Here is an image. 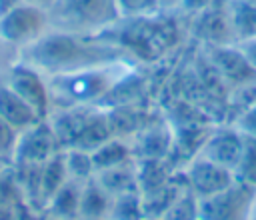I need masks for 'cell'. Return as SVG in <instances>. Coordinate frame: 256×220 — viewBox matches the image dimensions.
<instances>
[{"instance_id":"6da1fadb","label":"cell","mask_w":256,"mask_h":220,"mask_svg":"<svg viewBox=\"0 0 256 220\" xmlns=\"http://www.w3.org/2000/svg\"><path fill=\"white\" fill-rule=\"evenodd\" d=\"M22 60L48 76L114 62H136L126 50H122L102 34L82 36L52 28L34 44L24 48Z\"/></svg>"},{"instance_id":"7a4b0ae2","label":"cell","mask_w":256,"mask_h":220,"mask_svg":"<svg viewBox=\"0 0 256 220\" xmlns=\"http://www.w3.org/2000/svg\"><path fill=\"white\" fill-rule=\"evenodd\" d=\"M102 36L118 44L134 60H150L176 44L178 24H174V12L158 10L144 16L122 18Z\"/></svg>"},{"instance_id":"3957f363","label":"cell","mask_w":256,"mask_h":220,"mask_svg":"<svg viewBox=\"0 0 256 220\" xmlns=\"http://www.w3.org/2000/svg\"><path fill=\"white\" fill-rule=\"evenodd\" d=\"M134 62H114L94 68H84L66 74L48 76L52 102L66 106H96L114 92V88L132 72Z\"/></svg>"},{"instance_id":"277c9868","label":"cell","mask_w":256,"mask_h":220,"mask_svg":"<svg viewBox=\"0 0 256 220\" xmlns=\"http://www.w3.org/2000/svg\"><path fill=\"white\" fill-rule=\"evenodd\" d=\"M52 30L98 36L122 20L116 0H54L48 8Z\"/></svg>"},{"instance_id":"5b68a950","label":"cell","mask_w":256,"mask_h":220,"mask_svg":"<svg viewBox=\"0 0 256 220\" xmlns=\"http://www.w3.org/2000/svg\"><path fill=\"white\" fill-rule=\"evenodd\" d=\"M50 30L48 10L22 2L0 14V38L14 46H30Z\"/></svg>"},{"instance_id":"8992f818","label":"cell","mask_w":256,"mask_h":220,"mask_svg":"<svg viewBox=\"0 0 256 220\" xmlns=\"http://www.w3.org/2000/svg\"><path fill=\"white\" fill-rule=\"evenodd\" d=\"M256 188L234 180L228 188L198 198V220H246Z\"/></svg>"},{"instance_id":"52a82bcc","label":"cell","mask_w":256,"mask_h":220,"mask_svg":"<svg viewBox=\"0 0 256 220\" xmlns=\"http://www.w3.org/2000/svg\"><path fill=\"white\" fill-rule=\"evenodd\" d=\"M60 150L62 146L52 130L50 120L42 118L18 134V142L12 158L18 164H44Z\"/></svg>"},{"instance_id":"ba28073f","label":"cell","mask_w":256,"mask_h":220,"mask_svg":"<svg viewBox=\"0 0 256 220\" xmlns=\"http://www.w3.org/2000/svg\"><path fill=\"white\" fill-rule=\"evenodd\" d=\"M22 100H26L40 118H48L50 106H52V96H50V86L44 74L30 66V64H18L10 70L8 82H6Z\"/></svg>"},{"instance_id":"9c48e42d","label":"cell","mask_w":256,"mask_h":220,"mask_svg":"<svg viewBox=\"0 0 256 220\" xmlns=\"http://www.w3.org/2000/svg\"><path fill=\"white\" fill-rule=\"evenodd\" d=\"M184 180L196 198H206V196H212V194L228 188L236 180V176L232 170H228L220 164H214L212 160L198 154L188 164V168L184 172Z\"/></svg>"},{"instance_id":"30bf717a","label":"cell","mask_w":256,"mask_h":220,"mask_svg":"<svg viewBox=\"0 0 256 220\" xmlns=\"http://www.w3.org/2000/svg\"><path fill=\"white\" fill-rule=\"evenodd\" d=\"M208 58L222 80L232 88L248 82H256V70L248 64L236 44H208Z\"/></svg>"},{"instance_id":"8fae6325","label":"cell","mask_w":256,"mask_h":220,"mask_svg":"<svg viewBox=\"0 0 256 220\" xmlns=\"http://www.w3.org/2000/svg\"><path fill=\"white\" fill-rule=\"evenodd\" d=\"M242 144H244V134L236 126H228L208 134L206 142L200 148V156L234 172L242 154Z\"/></svg>"},{"instance_id":"7c38bea8","label":"cell","mask_w":256,"mask_h":220,"mask_svg":"<svg viewBox=\"0 0 256 220\" xmlns=\"http://www.w3.org/2000/svg\"><path fill=\"white\" fill-rule=\"evenodd\" d=\"M192 30L206 44H234L226 0H212V4L198 12Z\"/></svg>"},{"instance_id":"4fadbf2b","label":"cell","mask_w":256,"mask_h":220,"mask_svg":"<svg viewBox=\"0 0 256 220\" xmlns=\"http://www.w3.org/2000/svg\"><path fill=\"white\" fill-rule=\"evenodd\" d=\"M0 118H4L18 132H22L28 126L36 124L38 120H42L36 114V110L26 100H22L8 84L0 86Z\"/></svg>"},{"instance_id":"5bb4252c","label":"cell","mask_w":256,"mask_h":220,"mask_svg":"<svg viewBox=\"0 0 256 220\" xmlns=\"http://www.w3.org/2000/svg\"><path fill=\"white\" fill-rule=\"evenodd\" d=\"M112 206V194L106 192L96 178L82 182L80 192V218L88 220H108Z\"/></svg>"},{"instance_id":"9a60e30c","label":"cell","mask_w":256,"mask_h":220,"mask_svg":"<svg viewBox=\"0 0 256 220\" xmlns=\"http://www.w3.org/2000/svg\"><path fill=\"white\" fill-rule=\"evenodd\" d=\"M94 178L112 196L138 190V176H136V162L134 160L106 168V170H100V172H96Z\"/></svg>"},{"instance_id":"2e32d148","label":"cell","mask_w":256,"mask_h":220,"mask_svg":"<svg viewBox=\"0 0 256 220\" xmlns=\"http://www.w3.org/2000/svg\"><path fill=\"white\" fill-rule=\"evenodd\" d=\"M234 44L256 36V4L250 0H226Z\"/></svg>"},{"instance_id":"e0dca14e","label":"cell","mask_w":256,"mask_h":220,"mask_svg":"<svg viewBox=\"0 0 256 220\" xmlns=\"http://www.w3.org/2000/svg\"><path fill=\"white\" fill-rule=\"evenodd\" d=\"M140 144L138 154L140 158H166V154L172 150V132L164 122H154L144 126L140 132Z\"/></svg>"},{"instance_id":"ac0fdd59","label":"cell","mask_w":256,"mask_h":220,"mask_svg":"<svg viewBox=\"0 0 256 220\" xmlns=\"http://www.w3.org/2000/svg\"><path fill=\"white\" fill-rule=\"evenodd\" d=\"M68 182L66 162H64V150L54 154L50 160H46L40 166V180H38V198L48 204V200Z\"/></svg>"},{"instance_id":"d6986e66","label":"cell","mask_w":256,"mask_h":220,"mask_svg":"<svg viewBox=\"0 0 256 220\" xmlns=\"http://www.w3.org/2000/svg\"><path fill=\"white\" fill-rule=\"evenodd\" d=\"M80 192H82V182L70 180L48 200V210L54 218L58 220H74L80 216Z\"/></svg>"},{"instance_id":"ffe728a7","label":"cell","mask_w":256,"mask_h":220,"mask_svg":"<svg viewBox=\"0 0 256 220\" xmlns=\"http://www.w3.org/2000/svg\"><path fill=\"white\" fill-rule=\"evenodd\" d=\"M130 160H134V150L124 138H118V136H112L110 140L100 144L96 150H92V162L96 172L130 162Z\"/></svg>"},{"instance_id":"44dd1931","label":"cell","mask_w":256,"mask_h":220,"mask_svg":"<svg viewBox=\"0 0 256 220\" xmlns=\"http://www.w3.org/2000/svg\"><path fill=\"white\" fill-rule=\"evenodd\" d=\"M142 218H144V206H142V194L138 190L112 196L108 220H142Z\"/></svg>"},{"instance_id":"7402d4cb","label":"cell","mask_w":256,"mask_h":220,"mask_svg":"<svg viewBox=\"0 0 256 220\" xmlns=\"http://www.w3.org/2000/svg\"><path fill=\"white\" fill-rule=\"evenodd\" d=\"M64 162H66V172L70 180L86 182L96 176V168L92 162V152L80 150V148H66L64 150Z\"/></svg>"},{"instance_id":"603a6c76","label":"cell","mask_w":256,"mask_h":220,"mask_svg":"<svg viewBox=\"0 0 256 220\" xmlns=\"http://www.w3.org/2000/svg\"><path fill=\"white\" fill-rule=\"evenodd\" d=\"M234 176H236V180L256 188V136L244 134L242 154H240L238 166L234 170Z\"/></svg>"},{"instance_id":"cb8c5ba5","label":"cell","mask_w":256,"mask_h":220,"mask_svg":"<svg viewBox=\"0 0 256 220\" xmlns=\"http://www.w3.org/2000/svg\"><path fill=\"white\" fill-rule=\"evenodd\" d=\"M160 218L162 220H198V198L188 188Z\"/></svg>"},{"instance_id":"d4e9b609","label":"cell","mask_w":256,"mask_h":220,"mask_svg":"<svg viewBox=\"0 0 256 220\" xmlns=\"http://www.w3.org/2000/svg\"><path fill=\"white\" fill-rule=\"evenodd\" d=\"M118 10L122 18H132V16H144L158 12L156 0H116Z\"/></svg>"},{"instance_id":"484cf974","label":"cell","mask_w":256,"mask_h":220,"mask_svg":"<svg viewBox=\"0 0 256 220\" xmlns=\"http://www.w3.org/2000/svg\"><path fill=\"white\" fill-rule=\"evenodd\" d=\"M18 130L10 126L4 118H0V158L14 156V148L18 142Z\"/></svg>"},{"instance_id":"4316f807","label":"cell","mask_w":256,"mask_h":220,"mask_svg":"<svg viewBox=\"0 0 256 220\" xmlns=\"http://www.w3.org/2000/svg\"><path fill=\"white\" fill-rule=\"evenodd\" d=\"M234 126H236L242 134L256 136V102H254L246 112H242V114L234 120Z\"/></svg>"},{"instance_id":"83f0119b","label":"cell","mask_w":256,"mask_h":220,"mask_svg":"<svg viewBox=\"0 0 256 220\" xmlns=\"http://www.w3.org/2000/svg\"><path fill=\"white\" fill-rule=\"evenodd\" d=\"M238 50L242 52V56L248 60V64L256 70V36L254 38H246V40H240L236 42Z\"/></svg>"},{"instance_id":"f1b7e54d","label":"cell","mask_w":256,"mask_h":220,"mask_svg":"<svg viewBox=\"0 0 256 220\" xmlns=\"http://www.w3.org/2000/svg\"><path fill=\"white\" fill-rule=\"evenodd\" d=\"M208 4H212V0H182L180 10H182V12H186V14L196 16V14H198V12H202Z\"/></svg>"},{"instance_id":"f546056e","label":"cell","mask_w":256,"mask_h":220,"mask_svg":"<svg viewBox=\"0 0 256 220\" xmlns=\"http://www.w3.org/2000/svg\"><path fill=\"white\" fill-rule=\"evenodd\" d=\"M182 0H156V6L160 12H176L180 10Z\"/></svg>"},{"instance_id":"4dcf8cb0","label":"cell","mask_w":256,"mask_h":220,"mask_svg":"<svg viewBox=\"0 0 256 220\" xmlns=\"http://www.w3.org/2000/svg\"><path fill=\"white\" fill-rule=\"evenodd\" d=\"M24 0H0V14H4V12H8V10H12L14 6H18V4H22Z\"/></svg>"},{"instance_id":"1f68e13d","label":"cell","mask_w":256,"mask_h":220,"mask_svg":"<svg viewBox=\"0 0 256 220\" xmlns=\"http://www.w3.org/2000/svg\"><path fill=\"white\" fill-rule=\"evenodd\" d=\"M24 2H28V4H36V6H40V8H50V4L54 2V0H24Z\"/></svg>"},{"instance_id":"d6a6232c","label":"cell","mask_w":256,"mask_h":220,"mask_svg":"<svg viewBox=\"0 0 256 220\" xmlns=\"http://www.w3.org/2000/svg\"><path fill=\"white\" fill-rule=\"evenodd\" d=\"M142 220H162V218L160 216H144Z\"/></svg>"},{"instance_id":"836d02e7","label":"cell","mask_w":256,"mask_h":220,"mask_svg":"<svg viewBox=\"0 0 256 220\" xmlns=\"http://www.w3.org/2000/svg\"><path fill=\"white\" fill-rule=\"evenodd\" d=\"M38 220H58V218H54V216L50 214V216H44V218H38Z\"/></svg>"},{"instance_id":"e575fe53","label":"cell","mask_w":256,"mask_h":220,"mask_svg":"<svg viewBox=\"0 0 256 220\" xmlns=\"http://www.w3.org/2000/svg\"><path fill=\"white\" fill-rule=\"evenodd\" d=\"M74 220H88V218H80V216H78V218H74Z\"/></svg>"},{"instance_id":"d590c367","label":"cell","mask_w":256,"mask_h":220,"mask_svg":"<svg viewBox=\"0 0 256 220\" xmlns=\"http://www.w3.org/2000/svg\"><path fill=\"white\" fill-rule=\"evenodd\" d=\"M0 174H2V158H0Z\"/></svg>"},{"instance_id":"8d00e7d4","label":"cell","mask_w":256,"mask_h":220,"mask_svg":"<svg viewBox=\"0 0 256 220\" xmlns=\"http://www.w3.org/2000/svg\"><path fill=\"white\" fill-rule=\"evenodd\" d=\"M250 2H252V4H256V0H250Z\"/></svg>"}]
</instances>
